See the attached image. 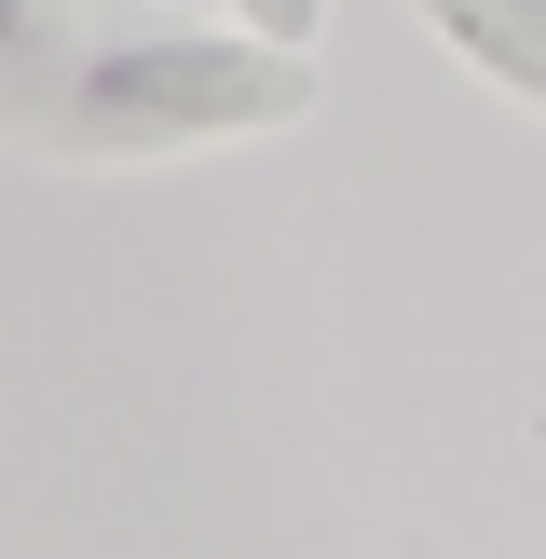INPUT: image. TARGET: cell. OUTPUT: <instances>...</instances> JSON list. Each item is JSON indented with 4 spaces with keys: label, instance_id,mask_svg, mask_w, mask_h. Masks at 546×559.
<instances>
[{
    "label": "cell",
    "instance_id": "cell-1",
    "mask_svg": "<svg viewBox=\"0 0 546 559\" xmlns=\"http://www.w3.org/2000/svg\"><path fill=\"white\" fill-rule=\"evenodd\" d=\"M314 109V55L260 41V27H164V14H109L96 69L69 109V164H136V151H191V136H260Z\"/></svg>",
    "mask_w": 546,
    "mask_h": 559
},
{
    "label": "cell",
    "instance_id": "cell-2",
    "mask_svg": "<svg viewBox=\"0 0 546 559\" xmlns=\"http://www.w3.org/2000/svg\"><path fill=\"white\" fill-rule=\"evenodd\" d=\"M96 0H0V136L27 151H69L82 69H96Z\"/></svg>",
    "mask_w": 546,
    "mask_h": 559
},
{
    "label": "cell",
    "instance_id": "cell-3",
    "mask_svg": "<svg viewBox=\"0 0 546 559\" xmlns=\"http://www.w3.org/2000/svg\"><path fill=\"white\" fill-rule=\"evenodd\" d=\"M410 14L437 27V41H464L506 96H533L546 109V0H410Z\"/></svg>",
    "mask_w": 546,
    "mask_h": 559
},
{
    "label": "cell",
    "instance_id": "cell-4",
    "mask_svg": "<svg viewBox=\"0 0 546 559\" xmlns=\"http://www.w3.org/2000/svg\"><path fill=\"white\" fill-rule=\"evenodd\" d=\"M233 27H260V41L314 55V41H328V0H233Z\"/></svg>",
    "mask_w": 546,
    "mask_h": 559
}]
</instances>
